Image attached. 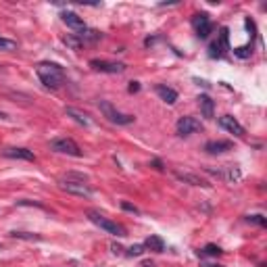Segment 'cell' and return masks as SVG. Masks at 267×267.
Masks as SVG:
<instances>
[{"label":"cell","instance_id":"6da1fadb","mask_svg":"<svg viewBox=\"0 0 267 267\" xmlns=\"http://www.w3.org/2000/svg\"><path fill=\"white\" fill-rule=\"evenodd\" d=\"M36 73H38L40 81L50 90H59L63 86V81H65V71H63V67L57 65V63H38Z\"/></svg>","mask_w":267,"mask_h":267},{"label":"cell","instance_id":"7a4b0ae2","mask_svg":"<svg viewBox=\"0 0 267 267\" xmlns=\"http://www.w3.org/2000/svg\"><path fill=\"white\" fill-rule=\"evenodd\" d=\"M88 219L94 223V226H98L101 230H105L107 234H113V236H117V238L128 236V232H125V228L121 226V223L111 221L109 217H105V215L98 213V211H88Z\"/></svg>","mask_w":267,"mask_h":267},{"label":"cell","instance_id":"3957f363","mask_svg":"<svg viewBox=\"0 0 267 267\" xmlns=\"http://www.w3.org/2000/svg\"><path fill=\"white\" fill-rule=\"evenodd\" d=\"M98 109L103 111V115H105L111 123H117V125H130V123H134V115L121 113V111H117L109 101H101V103H98Z\"/></svg>","mask_w":267,"mask_h":267},{"label":"cell","instance_id":"277c9868","mask_svg":"<svg viewBox=\"0 0 267 267\" xmlns=\"http://www.w3.org/2000/svg\"><path fill=\"white\" fill-rule=\"evenodd\" d=\"M226 50H230V30L228 27H221L219 40H215L213 44L209 46V57L211 59H221Z\"/></svg>","mask_w":267,"mask_h":267},{"label":"cell","instance_id":"5b68a950","mask_svg":"<svg viewBox=\"0 0 267 267\" xmlns=\"http://www.w3.org/2000/svg\"><path fill=\"white\" fill-rule=\"evenodd\" d=\"M50 148L54 152H61V154H69V157H81V150L79 146L73 142L71 138H57L50 142Z\"/></svg>","mask_w":267,"mask_h":267},{"label":"cell","instance_id":"8992f818","mask_svg":"<svg viewBox=\"0 0 267 267\" xmlns=\"http://www.w3.org/2000/svg\"><path fill=\"white\" fill-rule=\"evenodd\" d=\"M192 25L196 30V36H199L201 40H207L211 30H213V25H211V19H209L207 13H199V15H194L192 17Z\"/></svg>","mask_w":267,"mask_h":267},{"label":"cell","instance_id":"52a82bcc","mask_svg":"<svg viewBox=\"0 0 267 267\" xmlns=\"http://www.w3.org/2000/svg\"><path fill=\"white\" fill-rule=\"evenodd\" d=\"M61 188H63L65 192H69V194H75V196H83V199H90V196H92V188H88V186L83 184L81 180H77V182L65 180L63 184H61Z\"/></svg>","mask_w":267,"mask_h":267},{"label":"cell","instance_id":"ba28073f","mask_svg":"<svg viewBox=\"0 0 267 267\" xmlns=\"http://www.w3.org/2000/svg\"><path fill=\"white\" fill-rule=\"evenodd\" d=\"M90 67L94 71H101V73H123L125 71L123 63H111V61H101V59H92Z\"/></svg>","mask_w":267,"mask_h":267},{"label":"cell","instance_id":"9c48e42d","mask_svg":"<svg viewBox=\"0 0 267 267\" xmlns=\"http://www.w3.org/2000/svg\"><path fill=\"white\" fill-rule=\"evenodd\" d=\"M177 134L180 136H190V134H194V132H199L203 125H201V121L199 119H194V117H180V121H177Z\"/></svg>","mask_w":267,"mask_h":267},{"label":"cell","instance_id":"30bf717a","mask_svg":"<svg viewBox=\"0 0 267 267\" xmlns=\"http://www.w3.org/2000/svg\"><path fill=\"white\" fill-rule=\"evenodd\" d=\"M219 125L223 130H228L230 134H234V136H238V138H242L244 136V128L240 123H238V119H234L232 115H223V117H219Z\"/></svg>","mask_w":267,"mask_h":267},{"label":"cell","instance_id":"8fae6325","mask_svg":"<svg viewBox=\"0 0 267 267\" xmlns=\"http://www.w3.org/2000/svg\"><path fill=\"white\" fill-rule=\"evenodd\" d=\"M3 154L7 159H23V161H36V154L27 148H5Z\"/></svg>","mask_w":267,"mask_h":267},{"label":"cell","instance_id":"7c38bea8","mask_svg":"<svg viewBox=\"0 0 267 267\" xmlns=\"http://www.w3.org/2000/svg\"><path fill=\"white\" fill-rule=\"evenodd\" d=\"M154 92H157L159 98L167 105H175V101H177V92L173 88H169V86H165V83H159V86L154 88Z\"/></svg>","mask_w":267,"mask_h":267},{"label":"cell","instance_id":"4fadbf2b","mask_svg":"<svg viewBox=\"0 0 267 267\" xmlns=\"http://www.w3.org/2000/svg\"><path fill=\"white\" fill-rule=\"evenodd\" d=\"M232 148V142L228 140H211V142L205 144V150L209 154H221V152H228Z\"/></svg>","mask_w":267,"mask_h":267},{"label":"cell","instance_id":"5bb4252c","mask_svg":"<svg viewBox=\"0 0 267 267\" xmlns=\"http://www.w3.org/2000/svg\"><path fill=\"white\" fill-rule=\"evenodd\" d=\"M61 19H63V23H67L69 27H73V30H83L86 27V23H83V19L79 17V15H75V13H71V11H65V13H61Z\"/></svg>","mask_w":267,"mask_h":267},{"label":"cell","instance_id":"9a60e30c","mask_svg":"<svg viewBox=\"0 0 267 267\" xmlns=\"http://www.w3.org/2000/svg\"><path fill=\"white\" fill-rule=\"evenodd\" d=\"M196 101H199V107H201L203 115H205L207 119H211V117H213V113H215V103L211 101V98H209L207 94H201L199 98H196Z\"/></svg>","mask_w":267,"mask_h":267},{"label":"cell","instance_id":"2e32d148","mask_svg":"<svg viewBox=\"0 0 267 267\" xmlns=\"http://www.w3.org/2000/svg\"><path fill=\"white\" fill-rule=\"evenodd\" d=\"M77 40L81 42V44H86V42H98L103 38V34L101 32H96V30H88V27H83V30H79L77 34Z\"/></svg>","mask_w":267,"mask_h":267},{"label":"cell","instance_id":"e0dca14e","mask_svg":"<svg viewBox=\"0 0 267 267\" xmlns=\"http://www.w3.org/2000/svg\"><path fill=\"white\" fill-rule=\"evenodd\" d=\"M175 177L180 180V182H186V184H192V186H203V188H209V184L203 180V177H199V175H194V173H182V171H177L175 173Z\"/></svg>","mask_w":267,"mask_h":267},{"label":"cell","instance_id":"ac0fdd59","mask_svg":"<svg viewBox=\"0 0 267 267\" xmlns=\"http://www.w3.org/2000/svg\"><path fill=\"white\" fill-rule=\"evenodd\" d=\"M144 248H150L154 252H163L165 250V242H163L161 236H148L146 242H144Z\"/></svg>","mask_w":267,"mask_h":267},{"label":"cell","instance_id":"d6986e66","mask_svg":"<svg viewBox=\"0 0 267 267\" xmlns=\"http://www.w3.org/2000/svg\"><path fill=\"white\" fill-rule=\"evenodd\" d=\"M65 115H69V117H73L79 125H90V119H88V115H83L81 111H77V109H73V107H67L65 109Z\"/></svg>","mask_w":267,"mask_h":267},{"label":"cell","instance_id":"ffe728a7","mask_svg":"<svg viewBox=\"0 0 267 267\" xmlns=\"http://www.w3.org/2000/svg\"><path fill=\"white\" fill-rule=\"evenodd\" d=\"M221 252H223V250H221L217 244H207L203 250H199V255H203V257H219Z\"/></svg>","mask_w":267,"mask_h":267},{"label":"cell","instance_id":"44dd1931","mask_svg":"<svg viewBox=\"0 0 267 267\" xmlns=\"http://www.w3.org/2000/svg\"><path fill=\"white\" fill-rule=\"evenodd\" d=\"M0 50H5V52L17 50V42L15 40H9V38H0Z\"/></svg>","mask_w":267,"mask_h":267},{"label":"cell","instance_id":"7402d4cb","mask_svg":"<svg viewBox=\"0 0 267 267\" xmlns=\"http://www.w3.org/2000/svg\"><path fill=\"white\" fill-rule=\"evenodd\" d=\"M63 42H65V44H67L69 48H73V50H79V48L83 46L81 42L77 40V36H75V34H71V36H65V40H63Z\"/></svg>","mask_w":267,"mask_h":267},{"label":"cell","instance_id":"603a6c76","mask_svg":"<svg viewBox=\"0 0 267 267\" xmlns=\"http://www.w3.org/2000/svg\"><path fill=\"white\" fill-rule=\"evenodd\" d=\"M11 236H13V238H17V240H42L40 236H36V234H27V232H13Z\"/></svg>","mask_w":267,"mask_h":267},{"label":"cell","instance_id":"cb8c5ba5","mask_svg":"<svg viewBox=\"0 0 267 267\" xmlns=\"http://www.w3.org/2000/svg\"><path fill=\"white\" fill-rule=\"evenodd\" d=\"M125 255H128V257H140V255H144V244H132Z\"/></svg>","mask_w":267,"mask_h":267},{"label":"cell","instance_id":"d4e9b609","mask_svg":"<svg viewBox=\"0 0 267 267\" xmlns=\"http://www.w3.org/2000/svg\"><path fill=\"white\" fill-rule=\"evenodd\" d=\"M246 221L248 223H257V226H267V219L263 215H248Z\"/></svg>","mask_w":267,"mask_h":267},{"label":"cell","instance_id":"484cf974","mask_svg":"<svg viewBox=\"0 0 267 267\" xmlns=\"http://www.w3.org/2000/svg\"><path fill=\"white\" fill-rule=\"evenodd\" d=\"M226 177H228L230 182H238V180H240V171H238L236 167H228V173H226Z\"/></svg>","mask_w":267,"mask_h":267},{"label":"cell","instance_id":"4316f807","mask_svg":"<svg viewBox=\"0 0 267 267\" xmlns=\"http://www.w3.org/2000/svg\"><path fill=\"white\" fill-rule=\"evenodd\" d=\"M17 207H38V209H42V205L36 203V201H17Z\"/></svg>","mask_w":267,"mask_h":267},{"label":"cell","instance_id":"83f0119b","mask_svg":"<svg viewBox=\"0 0 267 267\" xmlns=\"http://www.w3.org/2000/svg\"><path fill=\"white\" fill-rule=\"evenodd\" d=\"M121 209H123V211H130V213H136V215L140 213L138 207H134V205H130V203H125V201L121 203Z\"/></svg>","mask_w":267,"mask_h":267},{"label":"cell","instance_id":"f1b7e54d","mask_svg":"<svg viewBox=\"0 0 267 267\" xmlns=\"http://www.w3.org/2000/svg\"><path fill=\"white\" fill-rule=\"evenodd\" d=\"M138 90H140V83H138V81H130L128 92H130V94H134V92H138Z\"/></svg>","mask_w":267,"mask_h":267},{"label":"cell","instance_id":"f546056e","mask_svg":"<svg viewBox=\"0 0 267 267\" xmlns=\"http://www.w3.org/2000/svg\"><path fill=\"white\" fill-rule=\"evenodd\" d=\"M111 250H113L115 255H121V250H123V248H121L119 244H111Z\"/></svg>","mask_w":267,"mask_h":267},{"label":"cell","instance_id":"4dcf8cb0","mask_svg":"<svg viewBox=\"0 0 267 267\" xmlns=\"http://www.w3.org/2000/svg\"><path fill=\"white\" fill-rule=\"evenodd\" d=\"M152 167H154V169H163V163H161L159 159H154V161H152Z\"/></svg>","mask_w":267,"mask_h":267},{"label":"cell","instance_id":"1f68e13d","mask_svg":"<svg viewBox=\"0 0 267 267\" xmlns=\"http://www.w3.org/2000/svg\"><path fill=\"white\" fill-rule=\"evenodd\" d=\"M9 119H11V117L5 113V111H0V121H9Z\"/></svg>","mask_w":267,"mask_h":267},{"label":"cell","instance_id":"d6a6232c","mask_svg":"<svg viewBox=\"0 0 267 267\" xmlns=\"http://www.w3.org/2000/svg\"><path fill=\"white\" fill-rule=\"evenodd\" d=\"M201 267H223V265H215V263H201Z\"/></svg>","mask_w":267,"mask_h":267},{"label":"cell","instance_id":"836d02e7","mask_svg":"<svg viewBox=\"0 0 267 267\" xmlns=\"http://www.w3.org/2000/svg\"><path fill=\"white\" fill-rule=\"evenodd\" d=\"M142 267H154V265H152V263H144Z\"/></svg>","mask_w":267,"mask_h":267}]
</instances>
